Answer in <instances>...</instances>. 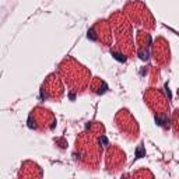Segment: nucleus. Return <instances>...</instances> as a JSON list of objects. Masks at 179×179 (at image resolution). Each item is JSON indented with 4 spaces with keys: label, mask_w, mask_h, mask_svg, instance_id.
Masks as SVG:
<instances>
[{
    "label": "nucleus",
    "mask_w": 179,
    "mask_h": 179,
    "mask_svg": "<svg viewBox=\"0 0 179 179\" xmlns=\"http://www.w3.org/2000/svg\"><path fill=\"white\" fill-rule=\"evenodd\" d=\"M99 143H102V144H108V140H106V137H101L99 139ZM105 145H103V147H105Z\"/></svg>",
    "instance_id": "3"
},
{
    "label": "nucleus",
    "mask_w": 179,
    "mask_h": 179,
    "mask_svg": "<svg viewBox=\"0 0 179 179\" xmlns=\"http://www.w3.org/2000/svg\"><path fill=\"white\" fill-rule=\"evenodd\" d=\"M88 38H91V39H95V38H97V36H95L94 30H88Z\"/></svg>",
    "instance_id": "2"
},
{
    "label": "nucleus",
    "mask_w": 179,
    "mask_h": 179,
    "mask_svg": "<svg viewBox=\"0 0 179 179\" xmlns=\"http://www.w3.org/2000/svg\"><path fill=\"white\" fill-rule=\"evenodd\" d=\"M112 56H113V59H116V60H119V62H126V57H125V55H122V53L112 52Z\"/></svg>",
    "instance_id": "1"
}]
</instances>
